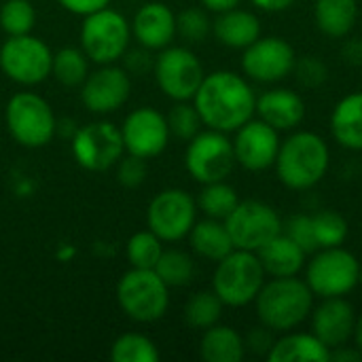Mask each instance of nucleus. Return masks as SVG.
Here are the masks:
<instances>
[{
	"label": "nucleus",
	"instance_id": "nucleus-37",
	"mask_svg": "<svg viewBox=\"0 0 362 362\" xmlns=\"http://www.w3.org/2000/svg\"><path fill=\"white\" fill-rule=\"evenodd\" d=\"M168 127H170V134L176 136L178 140H185L189 142L193 136H197L202 132V117L195 108V104H189L187 102H176L170 112H168Z\"/></svg>",
	"mask_w": 362,
	"mask_h": 362
},
{
	"label": "nucleus",
	"instance_id": "nucleus-7",
	"mask_svg": "<svg viewBox=\"0 0 362 362\" xmlns=\"http://www.w3.org/2000/svg\"><path fill=\"white\" fill-rule=\"evenodd\" d=\"M78 40L89 62L98 66L117 64L129 49L132 25L119 11L106 6L83 17Z\"/></svg>",
	"mask_w": 362,
	"mask_h": 362
},
{
	"label": "nucleus",
	"instance_id": "nucleus-3",
	"mask_svg": "<svg viewBox=\"0 0 362 362\" xmlns=\"http://www.w3.org/2000/svg\"><path fill=\"white\" fill-rule=\"evenodd\" d=\"M314 293L308 282L293 278H274L259 291L255 305L261 325L274 333L295 331L314 310Z\"/></svg>",
	"mask_w": 362,
	"mask_h": 362
},
{
	"label": "nucleus",
	"instance_id": "nucleus-23",
	"mask_svg": "<svg viewBox=\"0 0 362 362\" xmlns=\"http://www.w3.org/2000/svg\"><path fill=\"white\" fill-rule=\"evenodd\" d=\"M212 32L216 40L229 49H246L257 38H261V21L255 13L244 8H231L218 13L212 21Z\"/></svg>",
	"mask_w": 362,
	"mask_h": 362
},
{
	"label": "nucleus",
	"instance_id": "nucleus-14",
	"mask_svg": "<svg viewBox=\"0 0 362 362\" xmlns=\"http://www.w3.org/2000/svg\"><path fill=\"white\" fill-rule=\"evenodd\" d=\"M225 227L231 235V242L238 250L257 252L272 238L282 233V221L278 212L257 199L240 202L233 212L225 218Z\"/></svg>",
	"mask_w": 362,
	"mask_h": 362
},
{
	"label": "nucleus",
	"instance_id": "nucleus-22",
	"mask_svg": "<svg viewBox=\"0 0 362 362\" xmlns=\"http://www.w3.org/2000/svg\"><path fill=\"white\" fill-rule=\"evenodd\" d=\"M257 257L265 269V276L293 278L305 267L308 252L299 244H295L286 233H278L257 250Z\"/></svg>",
	"mask_w": 362,
	"mask_h": 362
},
{
	"label": "nucleus",
	"instance_id": "nucleus-31",
	"mask_svg": "<svg viewBox=\"0 0 362 362\" xmlns=\"http://www.w3.org/2000/svg\"><path fill=\"white\" fill-rule=\"evenodd\" d=\"M223 308H225V303L218 299V295L214 291H199L189 297V301L185 305V320L191 329L206 331V329L218 325V320L223 316Z\"/></svg>",
	"mask_w": 362,
	"mask_h": 362
},
{
	"label": "nucleus",
	"instance_id": "nucleus-5",
	"mask_svg": "<svg viewBox=\"0 0 362 362\" xmlns=\"http://www.w3.org/2000/svg\"><path fill=\"white\" fill-rule=\"evenodd\" d=\"M265 284V269L250 250H231L216 263L212 291L229 308H244L252 303Z\"/></svg>",
	"mask_w": 362,
	"mask_h": 362
},
{
	"label": "nucleus",
	"instance_id": "nucleus-20",
	"mask_svg": "<svg viewBox=\"0 0 362 362\" xmlns=\"http://www.w3.org/2000/svg\"><path fill=\"white\" fill-rule=\"evenodd\" d=\"M129 25L136 42L151 51H161L170 47L176 36V15L163 2L142 4Z\"/></svg>",
	"mask_w": 362,
	"mask_h": 362
},
{
	"label": "nucleus",
	"instance_id": "nucleus-26",
	"mask_svg": "<svg viewBox=\"0 0 362 362\" xmlns=\"http://www.w3.org/2000/svg\"><path fill=\"white\" fill-rule=\"evenodd\" d=\"M189 242L191 248L195 250V255H199L206 261H214L218 263L221 259H225L231 250H235L231 235L225 227V221H216V218H206V221H195L193 229L189 231Z\"/></svg>",
	"mask_w": 362,
	"mask_h": 362
},
{
	"label": "nucleus",
	"instance_id": "nucleus-36",
	"mask_svg": "<svg viewBox=\"0 0 362 362\" xmlns=\"http://www.w3.org/2000/svg\"><path fill=\"white\" fill-rule=\"evenodd\" d=\"M312 223H314V235H316L318 250L341 246L350 231L348 221L339 212H333V210H322V212L314 214Z\"/></svg>",
	"mask_w": 362,
	"mask_h": 362
},
{
	"label": "nucleus",
	"instance_id": "nucleus-8",
	"mask_svg": "<svg viewBox=\"0 0 362 362\" xmlns=\"http://www.w3.org/2000/svg\"><path fill=\"white\" fill-rule=\"evenodd\" d=\"M51 64L53 51L38 36H8L0 45V70L21 87H34L47 81L51 76Z\"/></svg>",
	"mask_w": 362,
	"mask_h": 362
},
{
	"label": "nucleus",
	"instance_id": "nucleus-16",
	"mask_svg": "<svg viewBox=\"0 0 362 362\" xmlns=\"http://www.w3.org/2000/svg\"><path fill=\"white\" fill-rule=\"evenodd\" d=\"M295 62V49L284 38L265 36L244 49L242 70L257 83H278L293 72Z\"/></svg>",
	"mask_w": 362,
	"mask_h": 362
},
{
	"label": "nucleus",
	"instance_id": "nucleus-25",
	"mask_svg": "<svg viewBox=\"0 0 362 362\" xmlns=\"http://www.w3.org/2000/svg\"><path fill=\"white\" fill-rule=\"evenodd\" d=\"M335 142L348 151H362V91H354L337 102L331 115Z\"/></svg>",
	"mask_w": 362,
	"mask_h": 362
},
{
	"label": "nucleus",
	"instance_id": "nucleus-39",
	"mask_svg": "<svg viewBox=\"0 0 362 362\" xmlns=\"http://www.w3.org/2000/svg\"><path fill=\"white\" fill-rule=\"evenodd\" d=\"M284 233L295 242L299 244L308 255H314L318 250V244H316V235H314V223H312V216L308 214H295L286 221V225H282Z\"/></svg>",
	"mask_w": 362,
	"mask_h": 362
},
{
	"label": "nucleus",
	"instance_id": "nucleus-2",
	"mask_svg": "<svg viewBox=\"0 0 362 362\" xmlns=\"http://www.w3.org/2000/svg\"><path fill=\"white\" fill-rule=\"evenodd\" d=\"M331 153L322 136L314 132H297L280 142L276 172L284 187L308 191L316 187L329 172Z\"/></svg>",
	"mask_w": 362,
	"mask_h": 362
},
{
	"label": "nucleus",
	"instance_id": "nucleus-34",
	"mask_svg": "<svg viewBox=\"0 0 362 362\" xmlns=\"http://www.w3.org/2000/svg\"><path fill=\"white\" fill-rule=\"evenodd\" d=\"M36 25V8L30 0H4L0 4V30L6 36L32 34Z\"/></svg>",
	"mask_w": 362,
	"mask_h": 362
},
{
	"label": "nucleus",
	"instance_id": "nucleus-19",
	"mask_svg": "<svg viewBox=\"0 0 362 362\" xmlns=\"http://www.w3.org/2000/svg\"><path fill=\"white\" fill-rule=\"evenodd\" d=\"M356 327V312L344 297H329L312 310V333L331 350L346 346Z\"/></svg>",
	"mask_w": 362,
	"mask_h": 362
},
{
	"label": "nucleus",
	"instance_id": "nucleus-6",
	"mask_svg": "<svg viewBox=\"0 0 362 362\" xmlns=\"http://www.w3.org/2000/svg\"><path fill=\"white\" fill-rule=\"evenodd\" d=\"M117 301L123 314L134 322H157L170 308V286L155 269L132 267L117 284Z\"/></svg>",
	"mask_w": 362,
	"mask_h": 362
},
{
	"label": "nucleus",
	"instance_id": "nucleus-33",
	"mask_svg": "<svg viewBox=\"0 0 362 362\" xmlns=\"http://www.w3.org/2000/svg\"><path fill=\"white\" fill-rule=\"evenodd\" d=\"M161 358L153 339L142 333H125L110 346L112 362H157Z\"/></svg>",
	"mask_w": 362,
	"mask_h": 362
},
{
	"label": "nucleus",
	"instance_id": "nucleus-29",
	"mask_svg": "<svg viewBox=\"0 0 362 362\" xmlns=\"http://www.w3.org/2000/svg\"><path fill=\"white\" fill-rule=\"evenodd\" d=\"M89 74V57L81 47H64L53 53L51 76L64 87H81Z\"/></svg>",
	"mask_w": 362,
	"mask_h": 362
},
{
	"label": "nucleus",
	"instance_id": "nucleus-4",
	"mask_svg": "<svg viewBox=\"0 0 362 362\" xmlns=\"http://www.w3.org/2000/svg\"><path fill=\"white\" fill-rule=\"evenodd\" d=\"M11 138L25 148H42L57 134V119L49 102L34 91H17L4 108Z\"/></svg>",
	"mask_w": 362,
	"mask_h": 362
},
{
	"label": "nucleus",
	"instance_id": "nucleus-42",
	"mask_svg": "<svg viewBox=\"0 0 362 362\" xmlns=\"http://www.w3.org/2000/svg\"><path fill=\"white\" fill-rule=\"evenodd\" d=\"M121 59H123V68L129 76H144V74L153 72V66H155L153 51L142 45L138 49H127Z\"/></svg>",
	"mask_w": 362,
	"mask_h": 362
},
{
	"label": "nucleus",
	"instance_id": "nucleus-28",
	"mask_svg": "<svg viewBox=\"0 0 362 362\" xmlns=\"http://www.w3.org/2000/svg\"><path fill=\"white\" fill-rule=\"evenodd\" d=\"M316 25L331 38H344L354 30L358 17L356 0H316Z\"/></svg>",
	"mask_w": 362,
	"mask_h": 362
},
{
	"label": "nucleus",
	"instance_id": "nucleus-10",
	"mask_svg": "<svg viewBox=\"0 0 362 362\" xmlns=\"http://www.w3.org/2000/svg\"><path fill=\"white\" fill-rule=\"evenodd\" d=\"M361 263L346 248H320L305 269V282L316 297H346L358 284Z\"/></svg>",
	"mask_w": 362,
	"mask_h": 362
},
{
	"label": "nucleus",
	"instance_id": "nucleus-47",
	"mask_svg": "<svg viewBox=\"0 0 362 362\" xmlns=\"http://www.w3.org/2000/svg\"><path fill=\"white\" fill-rule=\"evenodd\" d=\"M331 361L337 362H358L362 361V352L354 346V348H346V346H339L335 350H331Z\"/></svg>",
	"mask_w": 362,
	"mask_h": 362
},
{
	"label": "nucleus",
	"instance_id": "nucleus-40",
	"mask_svg": "<svg viewBox=\"0 0 362 362\" xmlns=\"http://www.w3.org/2000/svg\"><path fill=\"white\" fill-rule=\"evenodd\" d=\"M117 180L125 189H136L146 180V159L127 155L125 159L121 157L117 163Z\"/></svg>",
	"mask_w": 362,
	"mask_h": 362
},
{
	"label": "nucleus",
	"instance_id": "nucleus-1",
	"mask_svg": "<svg viewBox=\"0 0 362 362\" xmlns=\"http://www.w3.org/2000/svg\"><path fill=\"white\" fill-rule=\"evenodd\" d=\"M193 104L206 127L225 134L240 129L257 112V95L250 83L229 70L206 74Z\"/></svg>",
	"mask_w": 362,
	"mask_h": 362
},
{
	"label": "nucleus",
	"instance_id": "nucleus-48",
	"mask_svg": "<svg viewBox=\"0 0 362 362\" xmlns=\"http://www.w3.org/2000/svg\"><path fill=\"white\" fill-rule=\"evenodd\" d=\"M199 2L206 11H212V13H225L242 4V0H199Z\"/></svg>",
	"mask_w": 362,
	"mask_h": 362
},
{
	"label": "nucleus",
	"instance_id": "nucleus-43",
	"mask_svg": "<svg viewBox=\"0 0 362 362\" xmlns=\"http://www.w3.org/2000/svg\"><path fill=\"white\" fill-rule=\"evenodd\" d=\"M244 344H246V350H250V352H255V354H259V356H267L269 350H272L274 344H276L274 331H272L269 327H265V325H263V327H255V329L246 335Z\"/></svg>",
	"mask_w": 362,
	"mask_h": 362
},
{
	"label": "nucleus",
	"instance_id": "nucleus-32",
	"mask_svg": "<svg viewBox=\"0 0 362 362\" xmlns=\"http://www.w3.org/2000/svg\"><path fill=\"white\" fill-rule=\"evenodd\" d=\"M155 272L170 288H180V286L191 284V280L195 276V263H193L191 255H187L185 250L170 248V250L161 252V257L155 265Z\"/></svg>",
	"mask_w": 362,
	"mask_h": 362
},
{
	"label": "nucleus",
	"instance_id": "nucleus-21",
	"mask_svg": "<svg viewBox=\"0 0 362 362\" xmlns=\"http://www.w3.org/2000/svg\"><path fill=\"white\" fill-rule=\"evenodd\" d=\"M257 115L278 132H288L303 121L305 104L291 89H269L257 98Z\"/></svg>",
	"mask_w": 362,
	"mask_h": 362
},
{
	"label": "nucleus",
	"instance_id": "nucleus-13",
	"mask_svg": "<svg viewBox=\"0 0 362 362\" xmlns=\"http://www.w3.org/2000/svg\"><path fill=\"white\" fill-rule=\"evenodd\" d=\"M197 221V202L182 189L157 193L146 210V227L161 242H180Z\"/></svg>",
	"mask_w": 362,
	"mask_h": 362
},
{
	"label": "nucleus",
	"instance_id": "nucleus-27",
	"mask_svg": "<svg viewBox=\"0 0 362 362\" xmlns=\"http://www.w3.org/2000/svg\"><path fill=\"white\" fill-rule=\"evenodd\" d=\"M199 354L206 362H240L246 354V344L235 329L214 325L204 331Z\"/></svg>",
	"mask_w": 362,
	"mask_h": 362
},
{
	"label": "nucleus",
	"instance_id": "nucleus-11",
	"mask_svg": "<svg viewBox=\"0 0 362 362\" xmlns=\"http://www.w3.org/2000/svg\"><path fill=\"white\" fill-rule=\"evenodd\" d=\"M153 76L165 98L174 102H191L206 72L199 57L187 47H165L155 57Z\"/></svg>",
	"mask_w": 362,
	"mask_h": 362
},
{
	"label": "nucleus",
	"instance_id": "nucleus-12",
	"mask_svg": "<svg viewBox=\"0 0 362 362\" xmlns=\"http://www.w3.org/2000/svg\"><path fill=\"white\" fill-rule=\"evenodd\" d=\"M121 129L110 121H93L78 127L72 136V157L87 172H106L123 157Z\"/></svg>",
	"mask_w": 362,
	"mask_h": 362
},
{
	"label": "nucleus",
	"instance_id": "nucleus-35",
	"mask_svg": "<svg viewBox=\"0 0 362 362\" xmlns=\"http://www.w3.org/2000/svg\"><path fill=\"white\" fill-rule=\"evenodd\" d=\"M161 252H163V242L151 229L134 233L125 246V257L129 265L138 269H155Z\"/></svg>",
	"mask_w": 362,
	"mask_h": 362
},
{
	"label": "nucleus",
	"instance_id": "nucleus-38",
	"mask_svg": "<svg viewBox=\"0 0 362 362\" xmlns=\"http://www.w3.org/2000/svg\"><path fill=\"white\" fill-rule=\"evenodd\" d=\"M210 32H212V21L204 8L191 6L176 15V34L187 42L191 45L202 42L208 38Z\"/></svg>",
	"mask_w": 362,
	"mask_h": 362
},
{
	"label": "nucleus",
	"instance_id": "nucleus-44",
	"mask_svg": "<svg viewBox=\"0 0 362 362\" xmlns=\"http://www.w3.org/2000/svg\"><path fill=\"white\" fill-rule=\"evenodd\" d=\"M59 6L72 15H78V17H87L95 11H102L110 4V0H57Z\"/></svg>",
	"mask_w": 362,
	"mask_h": 362
},
{
	"label": "nucleus",
	"instance_id": "nucleus-15",
	"mask_svg": "<svg viewBox=\"0 0 362 362\" xmlns=\"http://www.w3.org/2000/svg\"><path fill=\"white\" fill-rule=\"evenodd\" d=\"M119 129L123 136L125 153L142 159H153L161 155L172 136L165 115L151 106H140L132 110Z\"/></svg>",
	"mask_w": 362,
	"mask_h": 362
},
{
	"label": "nucleus",
	"instance_id": "nucleus-30",
	"mask_svg": "<svg viewBox=\"0 0 362 362\" xmlns=\"http://www.w3.org/2000/svg\"><path fill=\"white\" fill-rule=\"evenodd\" d=\"M238 204L240 199L235 189L225 180L204 185L197 197V210H202L208 218H216V221H225Z\"/></svg>",
	"mask_w": 362,
	"mask_h": 362
},
{
	"label": "nucleus",
	"instance_id": "nucleus-50",
	"mask_svg": "<svg viewBox=\"0 0 362 362\" xmlns=\"http://www.w3.org/2000/svg\"><path fill=\"white\" fill-rule=\"evenodd\" d=\"M358 284L362 286V265H361V272H358Z\"/></svg>",
	"mask_w": 362,
	"mask_h": 362
},
{
	"label": "nucleus",
	"instance_id": "nucleus-17",
	"mask_svg": "<svg viewBox=\"0 0 362 362\" xmlns=\"http://www.w3.org/2000/svg\"><path fill=\"white\" fill-rule=\"evenodd\" d=\"M132 93V76L125 68L106 64L89 72L81 85V102L93 115H110L119 110Z\"/></svg>",
	"mask_w": 362,
	"mask_h": 362
},
{
	"label": "nucleus",
	"instance_id": "nucleus-46",
	"mask_svg": "<svg viewBox=\"0 0 362 362\" xmlns=\"http://www.w3.org/2000/svg\"><path fill=\"white\" fill-rule=\"evenodd\" d=\"M257 8L261 11H267V13H280V11H286L291 8L297 0H250Z\"/></svg>",
	"mask_w": 362,
	"mask_h": 362
},
{
	"label": "nucleus",
	"instance_id": "nucleus-9",
	"mask_svg": "<svg viewBox=\"0 0 362 362\" xmlns=\"http://www.w3.org/2000/svg\"><path fill=\"white\" fill-rule=\"evenodd\" d=\"M235 163L233 140H229L225 132L210 127L193 136L185 151V168L199 185L227 180Z\"/></svg>",
	"mask_w": 362,
	"mask_h": 362
},
{
	"label": "nucleus",
	"instance_id": "nucleus-18",
	"mask_svg": "<svg viewBox=\"0 0 362 362\" xmlns=\"http://www.w3.org/2000/svg\"><path fill=\"white\" fill-rule=\"evenodd\" d=\"M280 151V136L278 129L272 127L265 121H248L240 129H235L233 140V153L235 161L250 170V172H263L276 163Z\"/></svg>",
	"mask_w": 362,
	"mask_h": 362
},
{
	"label": "nucleus",
	"instance_id": "nucleus-45",
	"mask_svg": "<svg viewBox=\"0 0 362 362\" xmlns=\"http://www.w3.org/2000/svg\"><path fill=\"white\" fill-rule=\"evenodd\" d=\"M344 57H346V62L361 66L362 64V38H352V40H348V42L344 45Z\"/></svg>",
	"mask_w": 362,
	"mask_h": 362
},
{
	"label": "nucleus",
	"instance_id": "nucleus-49",
	"mask_svg": "<svg viewBox=\"0 0 362 362\" xmlns=\"http://www.w3.org/2000/svg\"><path fill=\"white\" fill-rule=\"evenodd\" d=\"M354 344H356V348L362 352V314L361 316H356V327H354Z\"/></svg>",
	"mask_w": 362,
	"mask_h": 362
},
{
	"label": "nucleus",
	"instance_id": "nucleus-24",
	"mask_svg": "<svg viewBox=\"0 0 362 362\" xmlns=\"http://www.w3.org/2000/svg\"><path fill=\"white\" fill-rule=\"evenodd\" d=\"M269 362H329L331 348H327L314 333H284L276 339L265 356Z\"/></svg>",
	"mask_w": 362,
	"mask_h": 362
},
{
	"label": "nucleus",
	"instance_id": "nucleus-41",
	"mask_svg": "<svg viewBox=\"0 0 362 362\" xmlns=\"http://www.w3.org/2000/svg\"><path fill=\"white\" fill-rule=\"evenodd\" d=\"M297 78L301 81V85L305 87H320L327 81V66L318 59V57H301L295 62Z\"/></svg>",
	"mask_w": 362,
	"mask_h": 362
}]
</instances>
